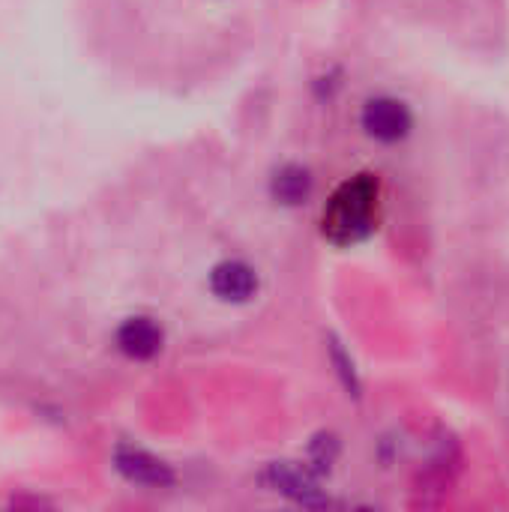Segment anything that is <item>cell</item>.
I'll list each match as a JSON object with an SVG mask.
<instances>
[{
    "label": "cell",
    "instance_id": "6da1fadb",
    "mask_svg": "<svg viewBox=\"0 0 509 512\" xmlns=\"http://www.w3.org/2000/svg\"><path fill=\"white\" fill-rule=\"evenodd\" d=\"M372 207H375V183L372 180L345 183L324 213V231L339 243L357 240L372 228Z\"/></svg>",
    "mask_w": 509,
    "mask_h": 512
},
{
    "label": "cell",
    "instance_id": "52a82bcc",
    "mask_svg": "<svg viewBox=\"0 0 509 512\" xmlns=\"http://www.w3.org/2000/svg\"><path fill=\"white\" fill-rule=\"evenodd\" d=\"M270 480H273V486L279 492H285V495H291L297 501H306V504H315L318 501V489L303 474H297L291 468H273L270 471Z\"/></svg>",
    "mask_w": 509,
    "mask_h": 512
},
{
    "label": "cell",
    "instance_id": "3957f363",
    "mask_svg": "<svg viewBox=\"0 0 509 512\" xmlns=\"http://www.w3.org/2000/svg\"><path fill=\"white\" fill-rule=\"evenodd\" d=\"M210 288L216 297L228 300V303H243L255 294L258 279L252 273V267L240 264V261H225L213 270L210 276Z\"/></svg>",
    "mask_w": 509,
    "mask_h": 512
},
{
    "label": "cell",
    "instance_id": "5b68a950",
    "mask_svg": "<svg viewBox=\"0 0 509 512\" xmlns=\"http://www.w3.org/2000/svg\"><path fill=\"white\" fill-rule=\"evenodd\" d=\"M117 468L132 483H141V486H168V483H174V474L168 471V465H162L159 459H153L147 453H138V450L117 453Z\"/></svg>",
    "mask_w": 509,
    "mask_h": 512
},
{
    "label": "cell",
    "instance_id": "8992f818",
    "mask_svg": "<svg viewBox=\"0 0 509 512\" xmlns=\"http://www.w3.org/2000/svg\"><path fill=\"white\" fill-rule=\"evenodd\" d=\"M309 189H312L309 174H306L303 168H294V165L285 168V171H279V174H276V183H273L276 198L285 201V204H300V201L309 195Z\"/></svg>",
    "mask_w": 509,
    "mask_h": 512
},
{
    "label": "cell",
    "instance_id": "7a4b0ae2",
    "mask_svg": "<svg viewBox=\"0 0 509 512\" xmlns=\"http://www.w3.org/2000/svg\"><path fill=\"white\" fill-rule=\"evenodd\" d=\"M363 129L372 138L393 144V141H399V138L408 135V129H411V111L399 99H387V96L372 99L363 108Z\"/></svg>",
    "mask_w": 509,
    "mask_h": 512
},
{
    "label": "cell",
    "instance_id": "277c9868",
    "mask_svg": "<svg viewBox=\"0 0 509 512\" xmlns=\"http://www.w3.org/2000/svg\"><path fill=\"white\" fill-rule=\"evenodd\" d=\"M117 345L132 360H150L162 348V330L147 318H132L120 327Z\"/></svg>",
    "mask_w": 509,
    "mask_h": 512
}]
</instances>
